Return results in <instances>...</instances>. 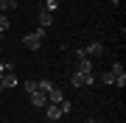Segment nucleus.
I'll list each match as a JSON object with an SVG mask.
<instances>
[{"label": "nucleus", "instance_id": "nucleus-14", "mask_svg": "<svg viewBox=\"0 0 126 123\" xmlns=\"http://www.w3.org/2000/svg\"><path fill=\"white\" fill-rule=\"evenodd\" d=\"M101 81H104V84H115V76L107 70V73H101Z\"/></svg>", "mask_w": 126, "mask_h": 123}, {"label": "nucleus", "instance_id": "nucleus-12", "mask_svg": "<svg viewBox=\"0 0 126 123\" xmlns=\"http://www.w3.org/2000/svg\"><path fill=\"white\" fill-rule=\"evenodd\" d=\"M36 87H39V92H48L50 87H53V81H50V78H42V81H36Z\"/></svg>", "mask_w": 126, "mask_h": 123}, {"label": "nucleus", "instance_id": "nucleus-13", "mask_svg": "<svg viewBox=\"0 0 126 123\" xmlns=\"http://www.w3.org/2000/svg\"><path fill=\"white\" fill-rule=\"evenodd\" d=\"M23 87H25V92H28V95H31V92H36V90H39V87H36V81H23Z\"/></svg>", "mask_w": 126, "mask_h": 123}, {"label": "nucleus", "instance_id": "nucleus-1", "mask_svg": "<svg viewBox=\"0 0 126 123\" xmlns=\"http://www.w3.org/2000/svg\"><path fill=\"white\" fill-rule=\"evenodd\" d=\"M42 39H45V28H36L34 34H25V37H23V45L28 50H39L42 48Z\"/></svg>", "mask_w": 126, "mask_h": 123}, {"label": "nucleus", "instance_id": "nucleus-4", "mask_svg": "<svg viewBox=\"0 0 126 123\" xmlns=\"http://www.w3.org/2000/svg\"><path fill=\"white\" fill-rule=\"evenodd\" d=\"M45 95H48V104H62V101H64V90H62V87H50V90L45 92Z\"/></svg>", "mask_w": 126, "mask_h": 123}, {"label": "nucleus", "instance_id": "nucleus-8", "mask_svg": "<svg viewBox=\"0 0 126 123\" xmlns=\"http://www.w3.org/2000/svg\"><path fill=\"white\" fill-rule=\"evenodd\" d=\"M28 98H31V106H45V104H48V95H45V92H39V90L31 92Z\"/></svg>", "mask_w": 126, "mask_h": 123}, {"label": "nucleus", "instance_id": "nucleus-17", "mask_svg": "<svg viewBox=\"0 0 126 123\" xmlns=\"http://www.w3.org/2000/svg\"><path fill=\"white\" fill-rule=\"evenodd\" d=\"M0 123H11V120H0Z\"/></svg>", "mask_w": 126, "mask_h": 123}, {"label": "nucleus", "instance_id": "nucleus-11", "mask_svg": "<svg viewBox=\"0 0 126 123\" xmlns=\"http://www.w3.org/2000/svg\"><path fill=\"white\" fill-rule=\"evenodd\" d=\"M42 9H45V11H50V14H53V11L59 9V0H45V3H42Z\"/></svg>", "mask_w": 126, "mask_h": 123}, {"label": "nucleus", "instance_id": "nucleus-5", "mask_svg": "<svg viewBox=\"0 0 126 123\" xmlns=\"http://www.w3.org/2000/svg\"><path fill=\"white\" fill-rule=\"evenodd\" d=\"M45 115H48V120H62L64 118L62 109H59V104H45Z\"/></svg>", "mask_w": 126, "mask_h": 123}, {"label": "nucleus", "instance_id": "nucleus-16", "mask_svg": "<svg viewBox=\"0 0 126 123\" xmlns=\"http://www.w3.org/2000/svg\"><path fill=\"white\" fill-rule=\"evenodd\" d=\"M109 3H112V6H121V0H109Z\"/></svg>", "mask_w": 126, "mask_h": 123}, {"label": "nucleus", "instance_id": "nucleus-10", "mask_svg": "<svg viewBox=\"0 0 126 123\" xmlns=\"http://www.w3.org/2000/svg\"><path fill=\"white\" fill-rule=\"evenodd\" d=\"M76 70H81V73H93V62H90V56H81Z\"/></svg>", "mask_w": 126, "mask_h": 123}, {"label": "nucleus", "instance_id": "nucleus-18", "mask_svg": "<svg viewBox=\"0 0 126 123\" xmlns=\"http://www.w3.org/2000/svg\"><path fill=\"white\" fill-rule=\"evenodd\" d=\"M87 123H98V120H87Z\"/></svg>", "mask_w": 126, "mask_h": 123}, {"label": "nucleus", "instance_id": "nucleus-3", "mask_svg": "<svg viewBox=\"0 0 126 123\" xmlns=\"http://www.w3.org/2000/svg\"><path fill=\"white\" fill-rule=\"evenodd\" d=\"M70 81H73V87H87V84L95 81V76H93V73H81V70H76Z\"/></svg>", "mask_w": 126, "mask_h": 123}, {"label": "nucleus", "instance_id": "nucleus-15", "mask_svg": "<svg viewBox=\"0 0 126 123\" xmlns=\"http://www.w3.org/2000/svg\"><path fill=\"white\" fill-rule=\"evenodd\" d=\"M6 28H9V17H6V14H0V34H3Z\"/></svg>", "mask_w": 126, "mask_h": 123}, {"label": "nucleus", "instance_id": "nucleus-9", "mask_svg": "<svg viewBox=\"0 0 126 123\" xmlns=\"http://www.w3.org/2000/svg\"><path fill=\"white\" fill-rule=\"evenodd\" d=\"M81 50H84V56H95V53H98L101 56V42H90V45H87V48H81Z\"/></svg>", "mask_w": 126, "mask_h": 123}, {"label": "nucleus", "instance_id": "nucleus-2", "mask_svg": "<svg viewBox=\"0 0 126 123\" xmlns=\"http://www.w3.org/2000/svg\"><path fill=\"white\" fill-rule=\"evenodd\" d=\"M109 73L115 76V87H126V67L121 62H115L112 67H109Z\"/></svg>", "mask_w": 126, "mask_h": 123}, {"label": "nucleus", "instance_id": "nucleus-6", "mask_svg": "<svg viewBox=\"0 0 126 123\" xmlns=\"http://www.w3.org/2000/svg\"><path fill=\"white\" fill-rule=\"evenodd\" d=\"M17 84H20V78L14 73H6L3 78H0V90H11V87H17Z\"/></svg>", "mask_w": 126, "mask_h": 123}, {"label": "nucleus", "instance_id": "nucleus-7", "mask_svg": "<svg viewBox=\"0 0 126 123\" xmlns=\"http://www.w3.org/2000/svg\"><path fill=\"white\" fill-rule=\"evenodd\" d=\"M36 20H39V28H50V23H53V14L45 11V9L39 6V14H36Z\"/></svg>", "mask_w": 126, "mask_h": 123}]
</instances>
